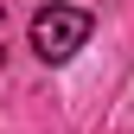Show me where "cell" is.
<instances>
[{
    "label": "cell",
    "mask_w": 134,
    "mask_h": 134,
    "mask_svg": "<svg viewBox=\"0 0 134 134\" xmlns=\"http://www.w3.org/2000/svg\"><path fill=\"white\" fill-rule=\"evenodd\" d=\"M90 32H96V19H90L83 7L51 0V7H38V13H32V51H38L45 64H70L83 45H90Z\"/></svg>",
    "instance_id": "6da1fadb"
}]
</instances>
